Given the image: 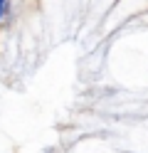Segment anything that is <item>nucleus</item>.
<instances>
[{
  "instance_id": "1",
  "label": "nucleus",
  "mask_w": 148,
  "mask_h": 153,
  "mask_svg": "<svg viewBox=\"0 0 148 153\" xmlns=\"http://www.w3.org/2000/svg\"><path fill=\"white\" fill-rule=\"evenodd\" d=\"M0 15H3V7H0Z\"/></svg>"
}]
</instances>
